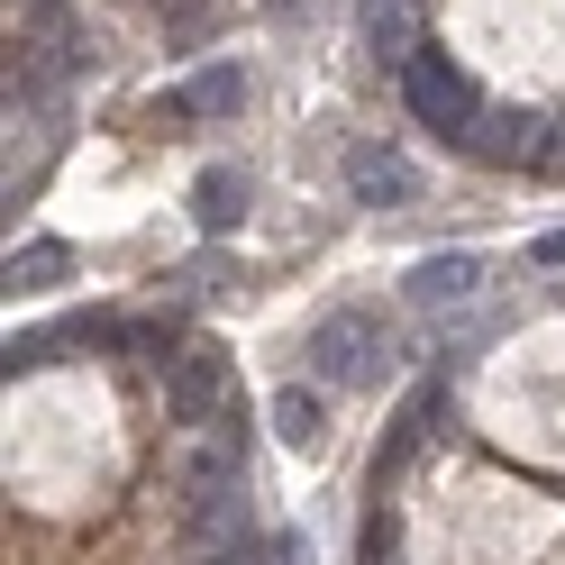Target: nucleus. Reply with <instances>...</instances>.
<instances>
[{"mask_svg":"<svg viewBox=\"0 0 565 565\" xmlns=\"http://www.w3.org/2000/svg\"><path fill=\"white\" fill-rule=\"evenodd\" d=\"M173 492H183L192 547H237L246 539V429H237V411H228V429H201Z\"/></svg>","mask_w":565,"mask_h":565,"instance_id":"1","label":"nucleus"},{"mask_svg":"<svg viewBox=\"0 0 565 565\" xmlns=\"http://www.w3.org/2000/svg\"><path fill=\"white\" fill-rule=\"evenodd\" d=\"M402 100H411V119L419 128H438L447 147H466V128L483 119V92H475V74L456 55H438V46H419L411 64H402Z\"/></svg>","mask_w":565,"mask_h":565,"instance_id":"2","label":"nucleus"},{"mask_svg":"<svg viewBox=\"0 0 565 565\" xmlns=\"http://www.w3.org/2000/svg\"><path fill=\"white\" fill-rule=\"evenodd\" d=\"M466 156L492 164V173H547L556 119H547V110H483V119L466 128Z\"/></svg>","mask_w":565,"mask_h":565,"instance_id":"3","label":"nucleus"},{"mask_svg":"<svg viewBox=\"0 0 565 565\" xmlns=\"http://www.w3.org/2000/svg\"><path fill=\"white\" fill-rule=\"evenodd\" d=\"M164 419H183V429H210V419H228V356L220 347H183V356H164Z\"/></svg>","mask_w":565,"mask_h":565,"instance_id":"4","label":"nucleus"},{"mask_svg":"<svg viewBox=\"0 0 565 565\" xmlns=\"http://www.w3.org/2000/svg\"><path fill=\"white\" fill-rule=\"evenodd\" d=\"M374 310H329L320 329H310V365H320V383H374Z\"/></svg>","mask_w":565,"mask_h":565,"instance_id":"5","label":"nucleus"},{"mask_svg":"<svg viewBox=\"0 0 565 565\" xmlns=\"http://www.w3.org/2000/svg\"><path fill=\"white\" fill-rule=\"evenodd\" d=\"M438 402H447V383H419V393L393 411V438L374 447V492L393 483V475H402V466H411V456L429 447V438H438Z\"/></svg>","mask_w":565,"mask_h":565,"instance_id":"6","label":"nucleus"},{"mask_svg":"<svg viewBox=\"0 0 565 565\" xmlns=\"http://www.w3.org/2000/svg\"><path fill=\"white\" fill-rule=\"evenodd\" d=\"M347 192H356L365 210H402V201H419V173L393 147H347Z\"/></svg>","mask_w":565,"mask_h":565,"instance_id":"7","label":"nucleus"},{"mask_svg":"<svg viewBox=\"0 0 565 565\" xmlns=\"http://www.w3.org/2000/svg\"><path fill=\"white\" fill-rule=\"evenodd\" d=\"M237 100H246V74H237V64H210V74H192L183 92H164V100H156V119L201 128V119H228Z\"/></svg>","mask_w":565,"mask_h":565,"instance_id":"8","label":"nucleus"},{"mask_svg":"<svg viewBox=\"0 0 565 565\" xmlns=\"http://www.w3.org/2000/svg\"><path fill=\"white\" fill-rule=\"evenodd\" d=\"M356 38H365L374 64H393V74L429 46V38H419V0H365V10H356Z\"/></svg>","mask_w":565,"mask_h":565,"instance_id":"9","label":"nucleus"},{"mask_svg":"<svg viewBox=\"0 0 565 565\" xmlns=\"http://www.w3.org/2000/svg\"><path fill=\"white\" fill-rule=\"evenodd\" d=\"M483 292V256H429V265H411V282H402V301L411 310H456V301H475Z\"/></svg>","mask_w":565,"mask_h":565,"instance_id":"10","label":"nucleus"},{"mask_svg":"<svg viewBox=\"0 0 565 565\" xmlns=\"http://www.w3.org/2000/svg\"><path fill=\"white\" fill-rule=\"evenodd\" d=\"M192 220H201V237H228L246 220V173L237 164H210L201 183H192Z\"/></svg>","mask_w":565,"mask_h":565,"instance_id":"11","label":"nucleus"},{"mask_svg":"<svg viewBox=\"0 0 565 565\" xmlns=\"http://www.w3.org/2000/svg\"><path fill=\"white\" fill-rule=\"evenodd\" d=\"M274 438H282V447H301V456H320V447H329V402L310 393V383L274 393Z\"/></svg>","mask_w":565,"mask_h":565,"instance_id":"12","label":"nucleus"},{"mask_svg":"<svg viewBox=\"0 0 565 565\" xmlns=\"http://www.w3.org/2000/svg\"><path fill=\"white\" fill-rule=\"evenodd\" d=\"M64 274H74V246H64V237H28L10 256V292H55Z\"/></svg>","mask_w":565,"mask_h":565,"instance_id":"13","label":"nucleus"},{"mask_svg":"<svg viewBox=\"0 0 565 565\" xmlns=\"http://www.w3.org/2000/svg\"><path fill=\"white\" fill-rule=\"evenodd\" d=\"M201 565H274V539H265V547H246V539H237V547H210Z\"/></svg>","mask_w":565,"mask_h":565,"instance_id":"14","label":"nucleus"},{"mask_svg":"<svg viewBox=\"0 0 565 565\" xmlns=\"http://www.w3.org/2000/svg\"><path fill=\"white\" fill-rule=\"evenodd\" d=\"M201 28H210V0H183V10H173V46H192Z\"/></svg>","mask_w":565,"mask_h":565,"instance_id":"15","label":"nucleus"},{"mask_svg":"<svg viewBox=\"0 0 565 565\" xmlns=\"http://www.w3.org/2000/svg\"><path fill=\"white\" fill-rule=\"evenodd\" d=\"M274 565H310V539H301V529H274Z\"/></svg>","mask_w":565,"mask_h":565,"instance_id":"16","label":"nucleus"},{"mask_svg":"<svg viewBox=\"0 0 565 565\" xmlns=\"http://www.w3.org/2000/svg\"><path fill=\"white\" fill-rule=\"evenodd\" d=\"M529 265H547V274H556V265H565V228H547L539 246H529Z\"/></svg>","mask_w":565,"mask_h":565,"instance_id":"17","label":"nucleus"},{"mask_svg":"<svg viewBox=\"0 0 565 565\" xmlns=\"http://www.w3.org/2000/svg\"><path fill=\"white\" fill-rule=\"evenodd\" d=\"M547 173H565V119H556V156H547Z\"/></svg>","mask_w":565,"mask_h":565,"instance_id":"18","label":"nucleus"}]
</instances>
